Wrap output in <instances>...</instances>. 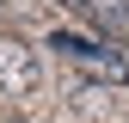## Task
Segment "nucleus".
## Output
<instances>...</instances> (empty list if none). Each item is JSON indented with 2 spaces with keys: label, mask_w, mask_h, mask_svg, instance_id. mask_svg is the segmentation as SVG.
<instances>
[{
  "label": "nucleus",
  "mask_w": 129,
  "mask_h": 123,
  "mask_svg": "<svg viewBox=\"0 0 129 123\" xmlns=\"http://www.w3.org/2000/svg\"><path fill=\"white\" fill-rule=\"evenodd\" d=\"M49 49H61V55L74 61V68L99 74L105 86L129 80V55H123V49H111V43H92V37H74V31H55V37H49Z\"/></svg>",
  "instance_id": "f257e3e1"
},
{
  "label": "nucleus",
  "mask_w": 129,
  "mask_h": 123,
  "mask_svg": "<svg viewBox=\"0 0 129 123\" xmlns=\"http://www.w3.org/2000/svg\"><path fill=\"white\" fill-rule=\"evenodd\" d=\"M43 68H37V49L25 37H0V92H37Z\"/></svg>",
  "instance_id": "f03ea898"
},
{
  "label": "nucleus",
  "mask_w": 129,
  "mask_h": 123,
  "mask_svg": "<svg viewBox=\"0 0 129 123\" xmlns=\"http://www.w3.org/2000/svg\"><path fill=\"white\" fill-rule=\"evenodd\" d=\"M74 111L86 117V123H117L123 105H117V92H111V86H80V92H74Z\"/></svg>",
  "instance_id": "7ed1b4c3"
},
{
  "label": "nucleus",
  "mask_w": 129,
  "mask_h": 123,
  "mask_svg": "<svg viewBox=\"0 0 129 123\" xmlns=\"http://www.w3.org/2000/svg\"><path fill=\"white\" fill-rule=\"evenodd\" d=\"M86 19L99 25L105 37H123V31H129V0H92V6H86Z\"/></svg>",
  "instance_id": "20e7f679"
},
{
  "label": "nucleus",
  "mask_w": 129,
  "mask_h": 123,
  "mask_svg": "<svg viewBox=\"0 0 129 123\" xmlns=\"http://www.w3.org/2000/svg\"><path fill=\"white\" fill-rule=\"evenodd\" d=\"M55 6H68V12H86V6H92V0H55Z\"/></svg>",
  "instance_id": "39448f33"
}]
</instances>
